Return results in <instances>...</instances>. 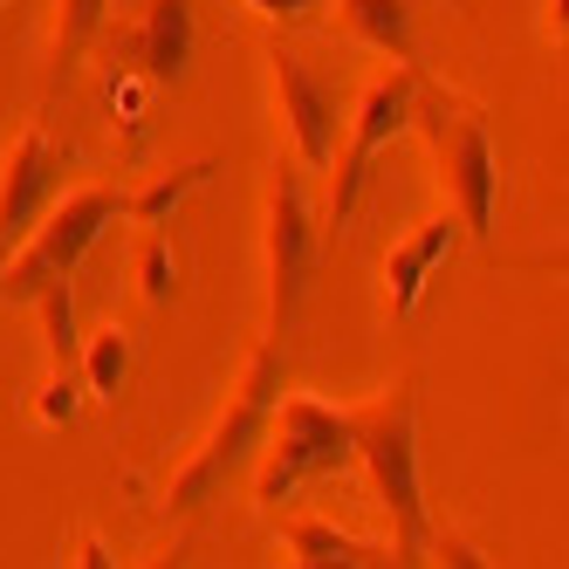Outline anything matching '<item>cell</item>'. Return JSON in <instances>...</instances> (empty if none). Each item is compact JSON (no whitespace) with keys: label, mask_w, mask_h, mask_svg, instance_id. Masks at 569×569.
I'll use <instances>...</instances> for the list:
<instances>
[{"label":"cell","mask_w":569,"mask_h":569,"mask_svg":"<svg viewBox=\"0 0 569 569\" xmlns=\"http://www.w3.org/2000/svg\"><path fill=\"white\" fill-rule=\"evenodd\" d=\"M281 556L302 562V569H371V562H391V549L357 542L350 528L322 521V515H289L281 521Z\"/></svg>","instance_id":"obj_12"},{"label":"cell","mask_w":569,"mask_h":569,"mask_svg":"<svg viewBox=\"0 0 569 569\" xmlns=\"http://www.w3.org/2000/svg\"><path fill=\"white\" fill-rule=\"evenodd\" d=\"M549 34L562 42V0H549Z\"/></svg>","instance_id":"obj_23"},{"label":"cell","mask_w":569,"mask_h":569,"mask_svg":"<svg viewBox=\"0 0 569 569\" xmlns=\"http://www.w3.org/2000/svg\"><path fill=\"white\" fill-rule=\"evenodd\" d=\"M76 405H83V378L76 371H49L42 378V391H34V426H69L76 419Z\"/></svg>","instance_id":"obj_19"},{"label":"cell","mask_w":569,"mask_h":569,"mask_svg":"<svg viewBox=\"0 0 569 569\" xmlns=\"http://www.w3.org/2000/svg\"><path fill=\"white\" fill-rule=\"evenodd\" d=\"M103 8H110V0H56V28H49V90H62L69 76H76V62L97 49Z\"/></svg>","instance_id":"obj_14"},{"label":"cell","mask_w":569,"mask_h":569,"mask_svg":"<svg viewBox=\"0 0 569 569\" xmlns=\"http://www.w3.org/2000/svg\"><path fill=\"white\" fill-rule=\"evenodd\" d=\"M289 391V385H281ZM254 508H281L302 480H322L350 467V412L316 391H289L274 398L268 432H261V453H254Z\"/></svg>","instance_id":"obj_3"},{"label":"cell","mask_w":569,"mask_h":569,"mask_svg":"<svg viewBox=\"0 0 569 569\" xmlns=\"http://www.w3.org/2000/svg\"><path fill=\"white\" fill-rule=\"evenodd\" d=\"M453 248H460V220L453 213H432V220H419L405 240H391V254H385V309L398 322L419 309V296L432 289V274L453 261Z\"/></svg>","instance_id":"obj_11"},{"label":"cell","mask_w":569,"mask_h":569,"mask_svg":"<svg viewBox=\"0 0 569 569\" xmlns=\"http://www.w3.org/2000/svg\"><path fill=\"white\" fill-rule=\"evenodd\" d=\"M412 103H419V62H391L378 69L371 83L357 90L350 117H343V151L330 158V227H343L357 213V199H363V179H371L378 166V151L412 124Z\"/></svg>","instance_id":"obj_7"},{"label":"cell","mask_w":569,"mask_h":569,"mask_svg":"<svg viewBox=\"0 0 569 569\" xmlns=\"http://www.w3.org/2000/svg\"><path fill=\"white\" fill-rule=\"evenodd\" d=\"M110 220H124V192H110V186H76V192L49 199V213L0 261V302H34L49 281H69Z\"/></svg>","instance_id":"obj_4"},{"label":"cell","mask_w":569,"mask_h":569,"mask_svg":"<svg viewBox=\"0 0 569 569\" xmlns=\"http://www.w3.org/2000/svg\"><path fill=\"white\" fill-rule=\"evenodd\" d=\"M62 562H90V569H97V562H117V556H110L103 536H76V556H62Z\"/></svg>","instance_id":"obj_22"},{"label":"cell","mask_w":569,"mask_h":569,"mask_svg":"<svg viewBox=\"0 0 569 569\" xmlns=\"http://www.w3.org/2000/svg\"><path fill=\"white\" fill-rule=\"evenodd\" d=\"M350 412V460H363L371 495L391 515V562H426V487H419V378H391L378 398Z\"/></svg>","instance_id":"obj_1"},{"label":"cell","mask_w":569,"mask_h":569,"mask_svg":"<svg viewBox=\"0 0 569 569\" xmlns=\"http://www.w3.org/2000/svg\"><path fill=\"white\" fill-rule=\"evenodd\" d=\"M248 8H254V14H268V21H309L322 0H248Z\"/></svg>","instance_id":"obj_21"},{"label":"cell","mask_w":569,"mask_h":569,"mask_svg":"<svg viewBox=\"0 0 569 569\" xmlns=\"http://www.w3.org/2000/svg\"><path fill=\"white\" fill-rule=\"evenodd\" d=\"M117 62H131L151 83H179L186 62H192V0H110L103 8V34Z\"/></svg>","instance_id":"obj_8"},{"label":"cell","mask_w":569,"mask_h":569,"mask_svg":"<svg viewBox=\"0 0 569 569\" xmlns=\"http://www.w3.org/2000/svg\"><path fill=\"white\" fill-rule=\"evenodd\" d=\"M0 8H8V0H0Z\"/></svg>","instance_id":"obj_24"},{"label":"cell","mask_w":569,"mask_h":569,"mask_svg":"<svg viewBox=\"0 0 569 569\" xmlns=\"http://www.w3.org/2000/svg\"><path fill=\"white\" fill-rule=\"evenodd\" d=\"M426 549H432V562H460V569H480L487 556L467 542V536H453V528H432V536H426Z\"/></svg>","instance_id":"obj_20"},{"label":"cell","mask_w":569,"mask_h":569,"mask_svg":"<svg viewBox=\"0 0 569 569\" xmlns=\"http://www.w3.org/2000/svg\"><path fill=\"white\" fill-rule=\"evenodd\" d=\"M62 192V151L42 124H21L14 144L0 151V261H8L28 227L49 213V199Z\"/></svg>","instance_id":"obj_10"},{"label":"cell","mask_w":569,"mask_h":569,"mask_svg":"<svg viewBox=\"0 0 569 569\" xmlns=\"http://www.w3.org/2000/svg\"><path fill=\"white\" fill-rule=\"evenodd\" d=\"M281 385H289V371H281V343L268 337V343L248 350V363H240V378H233V391H227V405H220L213 432L199 439L192 460L172 473V487H166V508H172V515H199L207 501H220L227 480L261 453V432H268V412H274Z\"/></svg>","instance_id":"obj_2"},{"label":"cell","mask_w":569,"mask_h":569,"mask_svg":"<svg viewBox=\"0 0 569 569\" xmlns=\"http://www.w3.org/2000/svg\"><path fill=\"white\" fill-rule=\"evenodd\" d=\"M337 21L350 42L378 49L391 62H419L412 49V21H419V0H337Z\"/></svg>","instance_id":"obj_13"},{"label":"cell","mask_w":569,"mask_h":569,"mask_svg":"<svg viewBox=\"0 0 569 569\" xmlns=\"http://www.w3.org/2000/svg\"><path fill=\"white\" fill-rule=\"evenodd\" d=\"M220 166H213V158H186V166H172V172H158L144 192H131L124 199V220H138V227H166L179 207H186V199L199 192V186H207Z\"/></svg>","instance_id":"obj_15"},{"label":"cell","mask_w":569,"mask_h":569,"mask_svg":"<svg viewBox=\"0 0 569 569\" xmlns=\"http://www.w3.org/2000/svg\"><path fill=\"white\" fill-rule=\"evenodd\" d=\"M131 281H138V296L151 309H166L179 296V254H172V240L166 227H138V248H131Z\"/></svg>","instance_id":"obj_17"},{"label":"cell","mask_w":569,"mask_h":569,"mask_svg":"<svg viewBox=\"0 0 569 569\" xmlns=\"http://www.w3.org/2000/svg\"><path fill=\"white\" fill-rule=\"evenodd\" d=\"M261 268H268V337L281 343V337L296 330L302 296H309V274H316V213H309L302 166H274V179H268Z\"/></svg>","instance_id":"obj_6"},{"label":"cell","mask_w":569,"mask_h":569,"mask_svg":"<svg viewBox=\"0 0 569 569\" xmlns=\"http://www.w3.org/2000/svg\"><path fill=\"white\" fill-rule=\"evenodd\" d=\"M34 309H42V337H49V371H76V281H49L42 296H34Z\"/></svg>","instance_id":"obj_18"},{"label":"cell","mask_w":569,"mask_h":569,"mask_svg":"<svg viewBox=\"0 0 569 569\" xmlns=\"http://www.w3.org/2000/svg\"><path fill=\"white\" fill-rule=\"evenodd\" d=\"M268 76H274V110H281V131L296 144V166L302 172H330L337 158V90L296 56V49H268Z\"/></svg>","instance_id":"obj_9"},{"label":"cell","mask_w":569,"mask_h":569,"mask_svg":"<svg viewBox=\"0 0 569 569\" xmlns=\"http://www.w3.org/2000/svg\"><path fill=\"white\" fill-rule=\"evenodd\" d=\"M412 124L432 144V172H439V192H446V213L460 220L467 240H487V233H495V199H501V172H495L487 124L473 110L446 103V97H426V83H419V103H412Z\"/></svg>","instance_id":"obj_5"},{"label":"cell","mask_w":569,"mask_h":569,"mask_svg":"<svg viewBox=\"0 0 569 569\" xmlns=\"http://www.w3.org/2000/svg\"><path fill=\"white\" fill-rule=\"evenodd\" d=\"M76 378H83L90 398L117 405V391H124V378H131V337L117 330V322H103L90 343H76Z\"/></svg>","instance_id":"obj_16"}]
</instances>
